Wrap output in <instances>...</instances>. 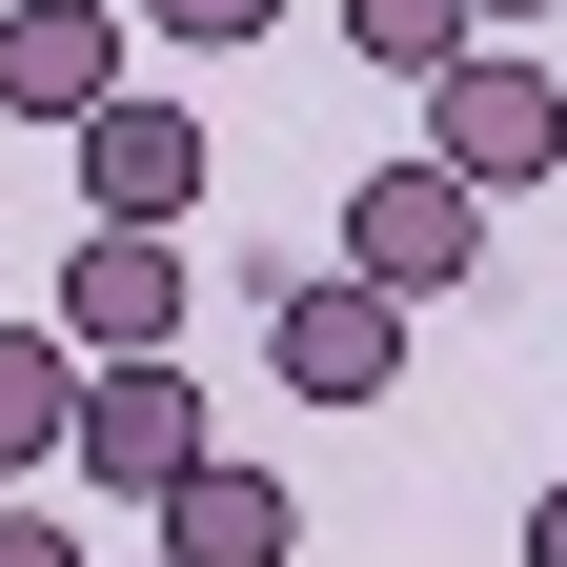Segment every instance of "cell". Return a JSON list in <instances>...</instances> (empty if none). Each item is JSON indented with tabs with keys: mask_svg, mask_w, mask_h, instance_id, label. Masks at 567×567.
Instances as JSON below:
<instances>
[{
	"mask_svg": "<svg viewBox=\"0 0 567 567\" xmlns=\"http://www.w3.org/2000/svg\"><path fill=\"white\" fill-rule=\"evenodd\" d=\"M61 163H82V224H183L203 203V102H82Z\"/></svg>",
	"mask_w": 567,
	"mask_h": 567,
	"instance_id": "5b68a950",
	"label": "cell"
},
{
	"mask_svg": "<svg viewBox=\"0 0 567 567\" xmlns=\"http://www.w3.org/2000/svg\"><path fill=\"white\" fill-rule=\"evenodd\" d=\"M486 21H567V0H486Z\"/></svg>",
	"mask_w": 567,
	"mask_h": 567,
	"instance_id": "5bb4252c",
	"label": "cell"
},
{
	"mask_svg": "<svg viewBox=\"0 0 567 567\" xmlns=\"http://www.w3.org/2000/svg\"><path fill=\"white\" fill-rule=\"evenodd\" d=\"M466 41H486V0H344V61L365 82H446Z\"/></svg>",
	"mask_w": 567,
	"mask_h": 567,
	"instance_id": "30bf717a",
	"label": "cell"
},
{
	"mask_svg": "<svg viewBox=\"0 0 567 567\" xmlns=\"http://www.w3.org/2000/svg\"><path fill=\"white\" fill-rule=\"evenodd\" d=\"M61 425H82V344L0 324V466H61Z\"/></svg>",
	"mask_w": 567,
	"mask_h": 567,
	"instance_id": "9c48e42d",
	"label": "cell"
},
{
	"mask_svg": "<svg viewBox=\"0 0 567 567\" xmlns=\"http://www.w3.org/2000/svg\"><path fill=\"white\" fill-rule=\"evenodd\" d=\"M425 142H446L486 203H507V183H567V82H547V61H507V41H466L446 82H425Z\"/></svg>",
	"mask_w": 567,
	"mask_h": 567,
	"instance_id": "277c9868",
	"label": "cell"
},
{
	"mask_svg": "<svg viewBox=\"0 0 567 567\" xmlns=\"http://www.w3.org/2000/svg\"><path fill=\"white\" fill-rule=\"evenodd\" d=\"M527 567H567V486H547V507H527Z\"/></svg>",
	"mask_w": 567,
	"mask_h": 567,
	"instance_id": "4fadbf2b",
	"label": "cell"
},
{
	"mask_svg": "<svg viewBox=\"0 0 567 567\" xmlns=\"http://www.w3.org/2000/svg\"><path fill=\"white\" fill-rule=\"evenodd\" d=\"M264 365H284V405H385L405 385V284H365V264L264 284Z\"/></svg>",
	"mask_w": 567,
	"mask_h": 567,
	"instance_id": "6da1fadb",
	"label": "cell"
},
{
	"mask_svg": "<svg viewBox=\"0 0 567 567\" xmlns=\"http://www.w3.org/2000/svg\"><path fill=\"white\" fill-rule=\"evenodd\" d=\"M344 264L405 284V305H446V284L486 264V183L446 163V142H425V163H365V183H344Z\"/></svg>",
	"mask_w": 567,
	"mask_h": 567,
	"instance_id": "3957f363",
	"label": "cell"
},
{
	"mask_svg": "<svg viewBox=\"0 0 567 567\" xmlns=\"http://www.w3.org/2000/svg\"><path fill=\"white\" fill-rule=\"evenodd\" d=\"M142 527H163L183 567H305V486H284V466H244V446H203Z\"/></svg>",
	"mask_w": 567,
	"mask_h": 567,
	"instance_id": "52a82bcc",
	"label": "cell"
},
{
	"mask_svg": "<svg viewBox=\"0 0 567 567\" xmlns=\"http://www.w3.org/2000/svg\"><path fill=\"white\" fill-rule=\"evenodd\" d=\"M82 102H122V21L102 0H0V122H82Z\"/></svg>",
	"mask_w": 567,
	"mask_h": 567,
	"instance_id": "ba28073f",
	"label": "cell"
},
{
	"mask_svg": "<svg viewBox=\"0 0 567 567\" xmlns=\"http://www.w3.org/2000/svg\"><path fill=\"white\" fill-rule=\"evenodd\" d=\"M264 21H284V0H142V41H183V61H244Z\"/></svg>",
	"mask_w": 567,
	"mask_h": 567,
	"instance_id": "8fae6325",
	"label": "cell"
},
{
	"mask_svg": "<svg viewBox=\"0 0 567 567\" xmlns=\"http://www.w3.org/2000/svg\"><path fill=\"white\" fill-rule=\"evenodd\" d=\"M224 446L203 425V385H183V344H122V365H82V425H61V466L82 486H122V507H163V486Z\"/></svg>",
	"mask_w": 567,
	"mask_h": 567,
	"instance_id": "7a4b0ae2",
	"label": "cell"
},
{
	"mask_svg": "<svg viewBox=\"0 0 567 567\" xmlns=\"http://www.w3.org/2000/svg\"><path fill=\"white\" fill-rule=\"evenodd\" d=\"M0 567H82V527H41V507H0Z\"/></svg>",
	"mask_w": 567,
	"mask_h": 567,
	"instance_id": "7c38bea8",
	"label": "cell"
},
{
	"mask_svg": "<svg viewBox=\"0 0 567 567\" xmlns=\"http://www.w3.org/2000/svg\"><path fill=\"white\" fill-rule=\"evenodd\" d=\"M142 567H183V547H142Z\"/></svg>",
	"mask_w": 567,
	"mask_h": 567,
	"instance_id": "9a60e30c",
	"label": "cell"
},
{
	"mask_svg": "<svg viewBox=\"0 0 567 567\" xmlns=\"http://www.w3.org/2000/svg\"><path fill=\"white\" fill-rule=\"evenodd\" d=\"M61 344H82V365L183 344V224H82V264H61Z\"/></svg>",
	"mask_w": 567,
	"mask_h": 567,
	"instance_id": "8992f818",
	"label": "cell"
}]
</instances>
